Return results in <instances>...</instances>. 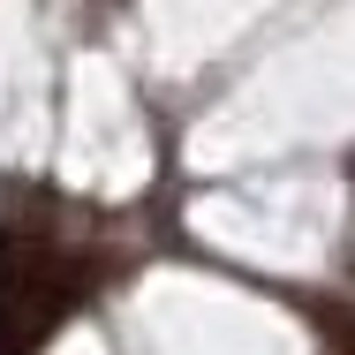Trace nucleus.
Segmentation results:
<instances>
[{
	"instance_id": "obj_1",
	"label": "nucleus",
	"mask_w": 355,
	"mask_h": 355,
	"mask_svg": "<svg viewBox=\"0 0 355 355\" xmlns=\"http://www.w3.org/2000/svg\"><path fill=\"white\" fill-rule=\"evenodd\" d=\"M69 302V265L38 242H0V355H31L53 310Z\"/></svg>"
}]
</instances>
